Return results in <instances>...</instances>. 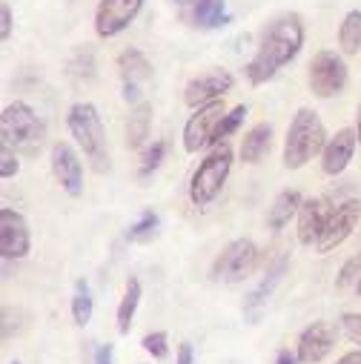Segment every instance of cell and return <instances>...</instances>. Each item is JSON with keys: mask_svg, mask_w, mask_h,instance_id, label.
<instances>
[{"mask_svg": "<svg viewBox=\"0 0 361 364\" xmlns=\"http://www.w3.org/2000/svg\"><path fill=\"white\" fill-rule=\"evenodd\" d=\"M341 333L361 347V313H344L341 316Z\"/></svg>", "mask_w": 361, "mask_h": 364, "instance_id": "33", "label": "cell"}, {"mask_svg": "<svg viewBox=\"0 0 361 364\" xmlns=\"http://www.w3.org/2000/svg\"><path fill=\"white\" fill-rule=\"evenodd\" d=\"M338 46L344 55H358L361 49V9H352L344 15L338 26Z\"/></svg>", "mask_w": 361, "mask_h": 364, "instance_id": "24", "label": "cell"}, {"mask_svg": "<svg viewBox=\"0 0 361 364\" xmlns=\"http://www.w3.org/2000/svg\"><path fill=\"white\" fill-rule=\"evenodd\" d=\"M163 158H166V141H155L146 152H144V158H141V166H138V175L141 178H146V175H152L161 164H163Z\"/></svg>", "mask_w": 361, "mask_h": 364, "instance_id": "28", "label": "cell"}, {"mask_svg": "<svg viewBox=\"0 0 361 364\" xmlns=\"http://www.w3.org/2000/svg\"><path fill=\"white\" fill-rule=\"evenodd\" d=\"M69 75L80 77V80H92L95 77V52L89 46H80L72 58H69Z\"/></svg>", "mask_w": 361, "mask_h": 364, "instance_id": "27", "label": "cell"}, {"mask_svg": "<svg viewBox=\"0 0 361 364\" xmlns=\"http://www.w3.org/2000/svg\"><path fill=\"white\" fill-rule=\"evenodd\" d=\"M141 304V282L138 279H129L126 282V290H124V299L118 304V333L126 336L132 330V318H135V310Z\"/></svg>", "mask_w": 361, "mask_h": 364, "instance_id": "23", "label": "cell"}, {"mask_svg": "<svg viewBox=\"0 0 361 364\" xmlns=\"http://www.w3.org/2000/svg\"><path fill=\"white\" fill-rule=\"evenodd\" d=\"M358 279H361V252L358 255H352L344 267H341V272H338V282H335V287H350V284H358Z\"/></svg>", "mask_w": 361, "mask_h": 364, "instance_id": "32", "label": "cell"}, {"mask_svg": "<svg viewBox=\"0 0 361 364\" xmlns=\"http://www.w3.org/2000/svg\"><path fill=\"white\" fill-rule=\"evenodd\" d=\"M187 21L198 29H221L230 23L227 0H190Z\"/></svg>", "mask_w": 361, "mask_h": 364, "instance_id": "18", "label": "cell"}, {"mask_svg": "<svg viewBox=\"0 0 361 364\" xmlns=\"http://www.w3.org/2000/svg\"><path fill=\"white\" fill-rule=\"evenodd\" d=\"M224 115H227L224 98L198 107L195 115H193V118L187 121V127H184V149H187L190 155H195V152L204 149V146H215V132H218Z\"/></svg>", "mask_w": 361, "mask_h": 364, "instance_id": "9", "label": "cell"}, {"mask_svg": "<svg viewBox=\"0 0 361 364\" xmlns=\"http://www.w3.org/2000/svg\"><path fill=\"white\" fill-rule=\"evenodd\" d=\"M21 172V158H18V149H12L9 144L0 146V178H15Z\"/></svg>", "mask_w": 361, "mask_h": 364, "instance_id": "31", "label": "cell"}, {"mask_svg": "<svg viewBox=\"0 0 361 364\" xmlns=\"http://www.w3.org/2000/svg\"><path fill=\"white\" fill-rule=\"evenodd\" d=\"M347 77H350V72H347L344 58L335 55V52H330V49L318 52V55L310 60L307 83H310V92H313L316 98H321V101H327V98L344 92Z\"/></svg>", "mask_w": 361, "mask_h": 364, "instance_id": "7", "label": "cell"}, {"mask_svg": "<svg viewBox=\"0 0 361 364\" xmlns=\"http://www.w3.org/2000/svg\"><path fill=\"white\" fill-rule=\"evenodd\" d=\"M29 250H32V235L26 218L18 210L4 207L0 210V252H4L6 261H21L29 255Z\"/></svg>", "mask_w": 361, "mask_h": 364, "instance_id": "12", "label": "cell"}, {"mask_svg": "<svg viewBox=\"0 0 361 364\" xmlns=\"http://www.w3.org/2000/svg\"><path fill=\"white\" fill-rule=\"evenodd\" d=\"M355 144H358V135L350 127H344L333 138H327V146L321 152V169H324V175H341L350 166V161H352Z\"/></svg>", "mask_w": 361, "mask_h": 364, "instance_id": "16", "label": "cell"}, {"mask_svg": "<svg viewBox=\"0 0 361 364\" xmlns=\"http://www.w3.org/2000/svg\"><path fill=\"white\" fill-rule=\"evenodd\" d=\"M0 23H4L0 26V38H4V43H6L12 38V9H9V4L0 6Z\"/></svg>", "mask_w": 361, "mask_h": 364, "instance_id": "34", "label": "cell"}, {"mask_svg": "<svg viewBox=\"0 0 361 364\" xmlns=\"http://www.w3.org/2000/svg\"><path fill=\"white\" fill-rule=\"evenodd\" d=\"M355 293H358V296H361V279H358V284H355Z\"/></svg>", "mask_w": 361, "mask_h": 364, "instance_id": "40", "label": "cell"}, {"mask_svg": "<svg viewBox=\"0 0 361 364\" xmlns=\"http://www.w3.org/2000/svg\"><path fill=\"white\" fill-rule=\"evenodd\" d=\"M230 172H232V146H230L227 141H221V144H215V146L210 149V155H207V158L198 164V169L193 172V181H190V201H193L195 207H210V204L221 196Z\"/></svg>", "mask_w": 361, "mask_h": 364, "instance_id": "4", "label": "cell"}, {"mask_svg": "<svg viewBox=\"0 0 361 364\" xmlns=\"http://www.w3.org/2000/svg\"><path fill=\"white\" fill-rule=\"evenodd\" d=\"M244 118H247V104L232 107V109L224 115V121H221V127H218V132H215V144H221L224 138H230V135L244 124Z\"/></svg>", "mask_w": 361, "mask_h": 364, "instance_id": "29", "label": "cell"}, {"mask_svg": "<svg viewBox=\"0 0 361 364\" xmlns=\"http://www.w3.org/2000/svg\"><path fill=\"white\" fill-rule=\"evenodd\" d=\"M327 146V129L313 109H298L284 138V166L301 169Z\"/></svg>", "mask_w": 361, "mask_h": 364, "instance_id": "3", "label": "cell"}, {"mask_svg": "<svg viewBox=\"0 0 361 364\" xmlns=\"http://www.w3.org/2000/svg\"><path fill=\"white\" fill-rule=\"evenodd\" d=\"M333 344H335V327L330 321H313L298 336V344H296L298 364H318V361H324L333 353Z\"/></svg>", "mask_w": 361, "mask_h": 364, "instance_id": "14", "label": "cell"}, {"mask_svg": "<svg viewBox=\"0 0 361 364\" xmlns=\"http://www.w3.org/2000/svg\"><path fill=\"white\" fill-rule=\"evenodd\" d=\"M358 221H361V201H358V198L341 201L338 207L330 210L327 224H324V230H321V235H318V241H316V250H318L321 255L333 252L335 247H341V244L352 235V230L358 227Z\"/></svg>", "mask_w": 361, "mask_h": 364, "instance_id": "8", "label": "cell"}, {"mask_svg": "<svg viewBox=\"0 0 361 364\" xmlns=\"http://www.w3.org/2000/svg\"><path fill=\"white\" fill-rule=\"evenodd\" d=\"M269 146H273V124H255L244 141H241V161L244 164H261V158L269 155Z\"/></svg>", "mask_w": 361, "mask_h": 364, "instance_id": "19", "label": "cell"}, {"mask_svg": "<svg viewBox=\"0 0 361 364\" xmlns=\"http://www.w3.org/2000/svg\"><path fill=\"white\" fill-rule=\"evenodd\" d=\"M12 364H18V361H12Z\"/></svg>", "mask_w": 361, "mask_h": 364, "instance_id": "41", "label": "cell"}, {"mask_svg": "<svg viewBox=\"0 0 361 364\" xmlns=\"http://www.w3.org/2000/svg\"><path fill=\"white\" fill-rule=\"evenodd\" d=\"M276 364H298V355H296V353H290V350H279Z\"/></svg>", "mask_w": 361, "mask_h": 364, "instance_id": "38", "label": "cell"}, {"mask_svg": "<svg viewBox=\"0 0 361 364\" xmlns=\"http://www.w3.org/2000/svg\"><path fill=\"white\" fill-rule=\"evenodd\" d=\"M144 0H101L95 12V32L98 38H115L121 35L141 12Z\"/></svg>", "mask_w": 361, "mask_h": 364, "instance_id": "13", "label": "cell"}, {"mask_svg": "<svg viewBox=\"0 0 361 364\" xmlns=\"http://www.w3.org/2000/svg\"><path fill=\"white\" fill-rule=\"evenodd\" d=\"M355 135H358V144H361V107H358V118H355Z\"/></svg>", "mask_w": 361, "mask_h": 364, "instance_id": "39", "label": "cell"}, {"mask_svg": "<svg viewBox=\"0 0 361 364\" xmlns=\"http://www.w3.org/2000/svg\"><path fill=\"white\" fill-rule=\"evenodd\" d=\"M92 364H112V344H101L95 350V361Z\"/></svg>", "mask_w": 361, "mask_h": 364, "instance_id": "36", "label": "cell"}, {"mask_svg": "<svg viewBox=\"0 0 361 364\" xmlns=\"http://www.w3.org/2000/svg\"><path fill=\"white\" fill-rule=\"evenodd\" d=\"M304 46V23L301 15L287 12L279 15L273 23H266V29L261 32L258 49L252 55V60L244 66V75L252 86H261L266 80H273L279 75V69H284Z\"/></svg>", "mask_w": 361, "mask_h": 364, "instance_id": "1", "label": "cell"}, {"mask_svg": "<svg viewBox=\"0 0 361 364\" xmlns=\"http://www.w3.org/2000/svg\"><path fill=\"white\" fill-rule=\"evenodd\" d=\"M287 264H290V258H287V255H281L273 267H269V269L264 272V279L258 282V287L244 299V318H247V324H258V321H261V313L266 310L269 296L276 293V287H279V284H281V279H284Z\"/></svg>", "mask_w": 361, "mask_h": 364, "instance_id": "15", "label": "cell"}, {"mask_svg": "<svg viewBox=\"0 0 361 364\" xmlns=\"http://www.w3.org/2000/svg\"><path fill=\"white\" fill-rule=\"evenodd\" d=\"M149 127H152V104L141 101V104H135V109L129 112V121H126V146L141 149L149 138Z\"/></svg>", "mask_w": 361, "mask_h": 364, "instance_id": "22", "label": "cell"}, {"mask_svg": "<svg viewBox=\"0 0 361 364\" xmlns=\"http://www.w3.org/2000/svg\"><path fill=\"white\" fill-rule=\"evenodd\" d=\"M118 75H121L124 83L141 86V83H146V80L152 77V63L146 60V55H144L141 49L129 46V49H124V52L118 55Z\"/></svg>", "mask_w": 361, "mask_h": 364, "instance_id": "21", "label": "cell"}, {"mask_svg": "<svg viewBox=\"0 0 361 364\" xmlns=\"http://www.w3.org/2000/svg\"><path fill=\"white\" fill-rule=\"evenodd\" d=\"M193 344L190 341H180L178 344V355H175V364H193Z\"/></svg>", "mask_w": 361, "mask_h": 364, "instance_id": "35", "label": "cell"}, {"mask_svg": "<svg viewBox=\"0 0 361 364\" xmlns=\"http://www.w3.org/2000/svg\"><path fill=\"white\" fill-rule=\"evenodd\" d=\"M66 127L75 138V144L83 149V155L89 158L95 172H107L109 169V149H107V132H104V121L98 115V107L80 101L69 107L66 115Z\"/></svg>", "mask_w": 361, "mask_h": 364, "instance_id": "2", "label": "cell"}, {"mask_svg": "<svg viewBox=\"0 0 361 364\" xmlns=\"http://www.w3.org/2000/svg\"><path fill=\"white\" fill-rule=\"evenodd\" d=\"M0 135H4V144H9L12 149L23 155H35L43 146L46 124L38 118V112L29 104L15 101L0 112Z\"/></svg>", "mask_w": 361, "mask_h": 364, "instance_id": "5", "label": "cell"}, {"mask_svg": "<svg viewBox=\"0 0 361 364\" xmlns=\"http://www.w3.org/2000/svg\"><path fill=\"white\" fill-rule=\"evenodd\" d=\"M49 161H52V175L60 184V190L69 198H80L83 196V164H80L75 146L66 144V141H58L52 146Z\"/></svg>", "mask_w": 361, "mask_h": 364, "instance_id": "11", "label": "cell"}, {"mask_svg": "<svg viewBox=\"0 0 361 364\" xmlns=\"http://www.w3.org/2000/svg\"><path fill=\"white\" fill-rule=\"evenodd\" d=\"M161 232V215L155 210H144L141 218L126 230V241L132 244H149L152 238H158Z\"/></svg>", "mask_w": 361, "mask_h": 364, "instance_id": "26", "label": "cell"}, {"mask_svg": "<svg viewBox=\"0 0 361 364\" xmlns=\"http://www.w3.org/2000/svg\"><path fill=\"white\" fill-rule=\"evenodd\" d=\"M141 347H144L152 358H158V361H163V358L169 355V344H166V333H163V330L146 333V336H144V341H141Z\"/></svg>", "mask_w": 361, "mask_h": 364, "instance_id": "30", "label": "cell"}, {"mask_svg": "<svg viewBox=\"0 0 361 364\" xmlns=\"http://www.w3.org/2000/svg\"><path fill=\"white\" fill-rule=\"evenodd\" d=\"M327 215H330V210H327V201L324 198L304 201L301 210H298V241L307 244V247L316 244L318 235H321V230H324V224H327Z\"/></svg>", "mask_w": 361, "mask_h": 364, "instance_id": "17", "label": "cell"}, {"mask_svg": "<svg viewBox=\"0 0 361 364\" xmlns=\"http://www.w3.org/2000/svg\"><path fill=\"white\" fill-rule=\"evenodd\" d=\"M255 264H258V247L249 238H235L212 261L210 276L212 282H221V284H238L255 269Z\"/></svg>", "mask_w": 361, "mask_h": 364, "instance_id": "6", "label": "cell"}, {"mask_svg": "<svg viewBox=\"0 0 361 364\" xmlns=\"http://www.w3.org/2000/svg\"><path fill=\"white\" fill-rule=\"evenodd\" d=\"M92 313H95V301H92V290L83 279L75 282V293H72V321L77 327H86L92 321Z\"/></svg>", "mask_w": 361, "mask_h": 364, "instance_id": "25", "label": "cell"}, {"mask_svg": "<svg viewBox=\"0 0 361 364\" xmlns=\"http://www.w3.org/2000/svg\"><path fill=\"white\" fill-rule=\"evenodd\" d=\"M335 364H361V347L358 350H350V353H344Z\"/></svg>", "mask_w": 361, "mask_h": 364, "instance_id": "37", "label": "cell"}, {"mask_svg": "<svg viewBox=\"0 0 361 364\" xmlns=\"http://www.w3.org/2000/svg\"><path fill=\"white\" fill-rule=\"evenodd\" d=\"M232 86H235V75L230 69H207L184 86V104L190 109H198L204 104H212V101L224 98Z\"/></svg>", "mask_w": 361, "mask_h": 364, "instance_id": "10", "label": "cell"}, {"mask_svg": "<svg viewBox=\"0 0 361 364\" xmlns=\"http://www.w3.org/2000/svg\"><path fill=\"white\" fill-rule=\"evenodd\" d=\"M301 204H304V198H301L298 190H281L279 198L273 201V207L266 210V227H269V230H276V232L284 230V227L290 224V218L298 215Z\"/></svg>", "mask_w": 361, "mask_h": 364, "instance_id": "20", "label": "cell"}]
</instances>
